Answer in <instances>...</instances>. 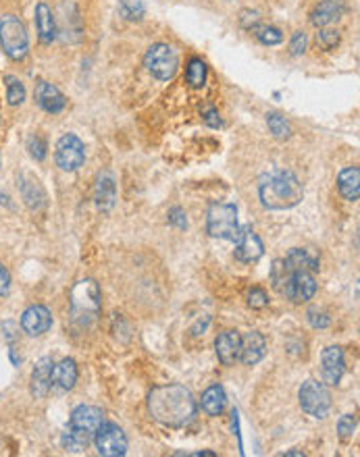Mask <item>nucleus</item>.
<instances>
[{
    "mask_svg": "<svg viewBox=\"0 0 360 457\" xmlns=\"http://www.w3.org/2000/svg\"><path fill=\"white\" fill-rule=\"evenodd\" d=\"M196 399L183 384H161L148 395L152 420L167 428H185L196 420Z\"/></svg>",
    "mask_w": 360,
    "mask_h": 457,
    "instance_id": "f257e3e1",
    "label": "nucleus"
},
{
    "mask_svg": "<svg viewBox=\"0 0 360 457\" xmlns=\"http://www.w3.org/2000/svg\"><path fill=\"white\" fill-rule=\"evenodd\" d=\"M261 204L269 210H289L304 198L302 183L289 171H273L259 181Z\"/></svg>",
    "mask_w": 360,
    "mask_h": 457,
    "instance_id": "f03ea898",
    "label": "nucleus"
},
{
    "mask_svg": "<svg viewBox=\"0 0 360 457\" xmlns=\"http://www.w3.org/2000/svg\"><path fill=\"white\" fill-rule=\"evenodd\" d=\"M71 320L80 328H90L100 316V287L94 279H84L71 289Z\"/></svg>",
    "mask_w": 360,
    "mask_h": 457,
    "instance_id": "7ed1b4c3",
    "label": "nucleus"
},
{
    "mask_svg": "<svg viewBox=\"0 0 360 457\" xmlns=\"http://www.w3.org/2000/svg\"><path fill=\"white\" fill-rule=\"evenodd\" d=\"M0 46L10 61H23L29 52V36L23 21L6 13L0 17Z\"/></svg>",
    "mask_w": 360,
    "mask_h": 457,
    "instance_id": "20e7f679",
    "label": "nucleus"
},
{
    "mask_svg": "<svg viewBox=\"0 0 360 457\" xmlns=\"http://www.w3.org/2000/svg\"><path fill=\"white\" fill-rule=\"evenodd\" d=\"M206 231L215 239L236 241L240 237L238 208L233 204H213L206 215Z\"/></svg>",
    "mask_w": 360,
    "mask_h": 457,
    "instance_id": "39448f33",
    "label": "nucleus"
},
{
    "mask_svg": "<svg viewBox=\"0 0 360 457\" xmlns=\"http://www.w3.org/2000/svg\"><path fill=\"white\" fill-rule=\"evenodd\" d=\"M144 67L159 81H169L180 69V57L169 44H152L144 57Z\"/></svg>",
    "mask_w": 360,
    "mask_h": 457,
    "instance_id": "423d86ee",
    "label": "nucleus"
},
{
    "mask_svg": "<svg viewBox=\"0 0 360 457\" xmlns=\"http://www.w3.org/2000/svg\"><path fill=\"white\" fill-rule=\"evenodd\" d=\"M300 407L312 418H325L331 409V393L325 382L308 379L298 391Z\"/></svg>",
    "mask_w": 360,
    "mask_h": 457,
    "instance_id": "0eeeda50",
    "label": "nucleus"
},
{
    "mask_svg": "<svg viewBox=\"0 0 360 457\" xmlns=\"http://www.w3.org/2000/svg\"><path fill=\"white\" fill-rule=\"evenodd\" d=\"M279 293L285 296L291 304H304L315 298L317 293V279L315 273L306 270H287Z\"/></svg>",
    "mask_w": 360,
    "mask_h": 457,
    "instance_id": "6e6552de",
    "label": "nucleus"
},
{
    "mask_svg": "<svg viewBox=\"0 0 360 457\" xmlns=\"http://www.w3.org/2000/svg\"><path fill=\"white\" fill-rule=\"evenodd\" d=\"M55 160L57 166L65 173L78 171L86 162V146L75 133H65L59 138L55 146Z\"/></svg>",
    "mask_w": 360,
    "mask_h": 457,
    "instance_id": "1a4fd4ad",
    "label": "nucleus"
},
{
    "mask_svg": "<svg viewBox=\"0 0 360 457\" xmlns=\"http://www.w3.org/2000/svg\"><path fill=\"white\" fill-rule=\"evenodd\" d=\"M96 451L104 457H121L127 454V437L121 426L113 422H102L94 435Z\"/></svg>",
    "mask_w": 360,
    "mask_h": 457,
    "instance_id": "9d476101",
    "label": "nucleus"
},
{
    "mask_svg": "<svg viewBox=\"0 0 360 457\" xmlns=\"http://www.w3.org/2000/svg\"><path fill=\"white\" fill-rule=\"evenodd\" d=\"M50 326H52V314L46 305H29L21 314V328L29 337H40V335L48 333Z\"/></svg>",
    "mask_w": 360,
    "mask_h": 457,
    "instance_id": "9b49d317",
    "label": "nucleus"
},
{
    "mask_svg": "<svg viewBox=\"0 0 360 457\" xmlns=\"http://www.w3.org/2000/svg\"><path fill=\"white\" fill-rule=\"evenodd\" d=\"M102 409L100 407H94V405H78L73 412H71V418H69V428L71 430H78L82 435H88L94 437L96 430L100 428L102 424Z\"/></svg>",
    "mask_w": 360,
    "mask_h": 457,
    "instance_id": "f8f14e48",
    "label": "nucleus"
},
{
    "mask_svg": "<svg viewBox=\"0 0 360 457\" xmlns=\"http://www.w3.org/2000/svg\"><path fill=\"white\" fill-rule=\"evenodd\" d=\"M263 252H265V245L252 228L246 227L244 231H240V237L236 239V252H233L236 260L244 264H252L263 256Z\"/></svg>",
    "mask_w": 360,
    "mask_h": 457,
    "instance_id": "ddd939ff",
    "label": "nucleus"
},
{
    "mask_svg": "<svg viewBox=\"0 0 360 457\" xmlns=\"http://www.w3.org/2000/svg\"><path fill=\"white\" fill-rule=\"evenodd\" d=\"M240 349H242V335L238 331H223L215 341L217 358L225 366H236V362H240Z\"/></svg>",
    "mask_w": 360,
    "mask_h": 457,
    "instance_id": "4468645a",
    "label": "nucleus"
},
{
    "mask_svg": "<svg viewBox=\"0 0 360 457\" xmlns=\"http://www.w3.org/2000/svg\"><path fill=\"white\" fill-rule=\"evenodd\" d=\"M321 372L325 384H338L342 381L346 372V362H344V351L338 345H331L323 351L321 356Z\"/></svg>",
    "mask_w": 360,
    "mask_h": 457,
    "instance_id": "2eb2a0df",
    "label": "nucleus"
},
{
    "mask_svg": "<svg viewBox=\"0 0 360 457\" xmlns=\"http://www.w3.org/2000/svg\"><path fill=\"white\" fill-rule=\"evenodd\" d=\"M36 102H38V106L42 110H46L50 115H59L67 106L65 94L57 85H52L48 81H38V85H36Z\"/></svg>",
    "mask_w": 360,
    "mask_h": 457,
    "instance_id": "dca6fc26",
    "label": "nucleus"
},
{
    "mask_svg": "<svg viewBox=\"0 0 360 457\" xmlns=\"http://www.w3.org/2000/svg\"><path fill=\"white\" fill-rule=\"evenodd\" d=\"M52 370H55V362L52 358H40L31 370V382H29V391L34 395V399H44L52 386Z\"/></svg>",
    "mask_w": 360,
    "mask_h": 457,
    "instance_id": "f3484780",
    "label": "nucleus"
},
{
    "mask_svg": "<svg viewBox=\"0 0 360 457\" xmlns=\"http://www.w3.org/2000/svg\"><path fill=\"white\" fill-rule=\"evenodd\" d=\"M344 10H346L344 0H321L310 13V23L315 27H319V29L329 27V25H333V23H338L342 19Z\"/></svg>",
    "mask_w": 360,
    "mask_h": 457,
    "instance_id": "a211bd4d",
    "label": "nucleus"
},
{
    "mask_svg": "<svg viewBox=\"0 0 360 457\" xmlns=\"http://www.w3.org/2000/svg\"><path fill=\"white\" fill-rule=\"evenodd\" d=\"M265 349H267V341H265V337H263L259 331H248V333L242 337L240 360H242L246 366H254V364H259V362L263 360Z\"/></svg>",
    "mask_w": 360,
    "mask_h": 457,
    "instance_id": "6ab92c4d",
    "label": "nucleus"
},
{
    "mask_svg": "<svg viewBox=\"0 0 360 457\" xmlns=\"http://www.w3.org/2000/svg\"><path fill=\"white\" fill-rule=\"evenodd\" d=\"M34 19H36V29H38L40 42L52 44L57 40V21H55L52 8L46 2H38L36 10H34Z\"/></svg>",
    "mask_w": 360,
    "mask_h": 457,
    "instance_id": "aec40b11",
    "label": "nucleus"
},
{
    "mask_svg": "<svg viewBox=\"0 0 360 457\" xmlns=\"http://www.w3.org/2000/svg\"><path fill=\"white\" fill-rule=\"evenodd\" d=\"M117 200V185L110 173H100L94 185V202L98 206V210L108 212L115 206Z\"/></svg>",
    "mask_w": 360,
    "mask_h": 457,
    "instance_id": "412c9836",
    "label": "nucleus"
},
{
    "mask_svg": "<svg viewBox=\"0 0 360 457\" xmlns=\"http://www.w3.org/2000/svg\"><path fill=\"white\" fill-rule=\"evenodd\" d=\"M19 183H21L19 187H21V198H23L25 206L34 212H40L46 206V191H44L42 183L31 175H23Z\"/></svg>",
    "mask_w": 360,
    "mask_h": 457,
    "instance_id": "4be33fe9",
    "label": "nucleus"
},
{
    "mask_svg": "<svg viewBox=\"0 0 360 457\" xmlns=\"http://www.w3.org/2000/svg\"><path fill=\"white\" fill-rule=\"evenodd\" d=\"M283 264L287 270H306V273H319V256L312 249L306 247H294L285 258Z\"/></svg>",
    "mask_w": 360,
    "mask_h": 457,
    "instance_id": "5701e85b",
    "label": "nucleus"
},
{
    "mask_svg": "<svg viewBox=\"0 0 360 457\" xmlns=\"http://www.w3.org/2000/svg\"><path fill=\"white\" fill-rule=\"evenodd\" d=\"M78 382V364L71 358H65L61 364L55 366L52 370V386L57 391H71Z\"/></svg>",
    "mask_w": 360,
    "mask_h": 457,
    "instance_id": "b1692460",
    "label": "nucleus"
},
{
    "mask_svg": "<svg viewBox=\"0 0 360 457\" xmlns=\"http://www.w3.org/2000/svg\"><path fill=\"white\" fill-rule=\"evenodd\" d=\"M338 189L348 202H357L360 196V171L357 166H348L338 175Z\"/></svg>",
    "mask_w": 360,
    "mask_h": 457,
    "instance_id": "393cba45",
    "label": "nucleus"
},
{
    "mask_svg": "<svg viewBox=\"0 0 360 457\" xmlns=\"http://www.w3.org/2000/svg\"><path fill=\"white\" fill-rule=\"evenodd\" d=\"M225 403H227V397H225V391L221 384H213L202 393L200 405H202L206 416H221L225 409Z\"/></svg>",
    "mask_w": 360,
    "mask_h": 457,
    "instance_id": "a878e982",
    "label": "nucleus"
},
{
    "mask_svg": "<svg viewBox=\"0 0 360 457\" xmlns=\"http://www.w3.org/2000/svg\"><path fill=\"white\" fill-rule=\"evenodd\" d=\"M4 85H6V102L10 106H21L25 102V85L19 77L6 75L4 77Z\"/></svg>",
    "mask_w": 360,
    "mask_h": 457,
    "instance_id": "bb28decb",
    "label": "nucleus"
},
{
    "mask_svg": "<svg viewBox=\"0 0 360 457\" xmlns=\"http://www.w3.org/2000/svg\"><path fill=\"white\" fill-rule=\"evenodd\" d=\"M250 31H252V34L257 36V40H259L261 44H265V46H277V44L283 42V34H281L277 27H273V25H263V23H259V25H254Z\"/></svg>",
    "mask_w": 360,
    "mask_h": 457,
    "instance_id": "cd10ccee",
    "label": "nucleus"
},
{
    "mask_svg": "<svg viewBox=\"0 0 360 457\" xmlns=\"http://www.w3.org/2000/svg\"><path fill=\"white\" fill-rule=\"evenodd\" d=\"M185 79H187L189 87H202L206 83V63L202 59H192L187 63Z\"/></svg>",
    "mask_w": 360,
    "mask_h": 457,
    "instance_id": "c85d7f7f",
    "label": "nucleus"
},
{
    "mask_svg": "<svg viewBox=\"0 0 360 457\" xmlns=\"http://www.w3.org/2000/svg\"><path fill=\"white\" fill-rule=\"evenodd\" d=\"M92 437L88 435H82V433H78V430H67V433H63V439H61V443H63V447L67 449V451H73V454H80V451H84L86 447H88V443H90Z\"/></svg>",
    "mask_w": 360,
    "mask_h": 457,
    "instance_id": "c756f323",
    "label": "nucleus"
},
{
    "mask_svg": "<svg viewBox=\"0 0 360 457\" xmlns=\"http://www.w3.org/2000/svg\"><path fill=\"white\" fill-rule=\"evenodd\" d=\"M267 125H269L271 133L277 138V140H287L289 133H291V127L287 123V119L279 113H269L267 115Z\"/></svg>",
    "mask_w": 360,
    "mask_h": 457,
    "instance_id": "7c9ffc66",
    "label": "nucleus"
},
{
    "mask_svg": "<svg viewBox=\"0 0 360 457\" xmlns=\"http://www.w3.org/2000/svg\"><path fill=\"white\" fill-rule=\"evenodd\" d=\"M119 13L129 21H140L146 13L144 0H119Z\"/></svg>",
    "mask_w": 360,
    "mask_h": 457,
    "instance_id": "2f4dec72",
    "label": "nucleus"
},
{
    "mask_svg": "<svg viewBox=\"0 0 360 457\" xmlns=\"http://www.w3.org/2000/svg\"><path fill=\"white\" fill-rule=\"evenodd\" d=\"M317 44L323 50H331L340 44V31L338 29H329V27H321V31L317 34Z\"/></svg>",
    "mask_w": 360,
    "mask_h": 457,
    "instance_id": "473e14b6",
    "label": "nucleus"
},
{
    "mask_svg": "<svg viewBox=\"0 0 360 457\" xmlns=\"http://www.w3.org/2000/svg\"><path fill=\"white\" fill-rule=\"evenodd\" d=\"M354 430H357V418H354L352 414H346V416H342V418H340V422H338V433H340V439H342V441H348V439H352Z\"/></svg>",
    "mask_w": 360,
    "mask_h": 457,
    "instance_id": "72a5a7b5",
    "label": "nucleus"
},
{
    "mask_svg": "<svg viewBox=\"0 0 360 457\" xmlns=\"http://www.w3.org/2000/svg\"><path fill=\"white\" fill-rule=\"evenodd\" d=\"M27 150H29V156L38 162H42L46 158V142L42 140V136H31L29 142H27Z\"/></svg>",
    "mask_w": 360,
    "mask_h": 457,
    "instance_id": "f704fd0d",
    "label": "nucleus"
},
{
    "mask_svg": "<svg viewBox=\"0 0 360 457\" xmlns=\"http://www.w3.org/2000/svg\"><path fill=\"white\" fill-rule=\"evenodd\" d=\"M306 44H308V38L302 29L294 31L291 34V40H289V55L291 57H300L306 52Z\"/></svg>",
    "mask_w": 360,
    "mask_h": 457,
    "instance_id": "c9c22d12",
    "label": "nucleus"
},
{
    "mask_svg": "<svg viewBox=\"0 0 360 457\" xmlns=\"http://www.w3.org/2000/svg\"><path fill=\"white\" fill-rule=\"evenodd\" d=\"M306 318H308V322H310L312 328H327V326L331 324V318H329L323 310H319V307H310L308 314H306Z\"/></svg>",
    "mask_w": 360,
    "mask_h": 457,
    "instance_id": "e433bc0d",
    "label": "nucleus"
},
{
    "mask_svg": "<svg viewBox=\"0 0 360 457\" xmlns=\"http://www.w3.org/2000/svg\"><path fill=\"white\" fill-rule=\"evenodd\" d=\"M248 305L252 307V310H263V307H267L269 305V298H267V293L263 291V289H250L248 291Z\"/></svg>",
    "mask_w": 360,
    "mask_h": 457,
    "instance_id": "4c0bfd02",
    "label": "nucleus"
},
{
    "mask_svg": "<svg viewBox=\"0 0 360 457\" xmlns=\"http://www.w3.org/2000/svg\"><path fill=\"white\" fill-rule=\"evenodd\" d=\"M202 119H204V123H206L208 127H213V129H219V127L223 125V121H221V117H219V113H217L215 106H206V108L202 110Z\"/></svg>",
    "mask_w": 360,
    "mask_h": 457,
    "instance_id": "58836bf2",
    "label": "nucleus"
},
{
    "mask_svg": "<svg viewBox=\"0 0 360 457\" xmlns=\"http://www.w3.org/2000/svg\"><path fill=\"white\" fill-rule=\"evenodd\" d=\"M169 223L175 225L178 228L187 227V219H185V212L181 208H171L169 210Z\"/></svg>",
    "mask_w": 360,
    "mask_h": 457,
    "instance_id": "ea45409f",
    "label": "nucleus"
},
{
    "mask_svg": "<svg viewBox=\"0 0 360 457\" xmlns=\"http://www.w3.org/2000/svg\"><path fill=\"white\" fill-rule=\"evenodd\" d=\"M240 23H242L246 29H252L254 25H259V23H261V19H259V13L244 10V13H242V17H240Z\"/></svg>",
    "mask_w": 360,
    "mask_h": 457,
    "instance_id": "a19ab883",
    "label": "nucleus"
},
{
    "mask_svg": "<svg viewBox=\"0 0 360 457\" xmlns=\"http://www.w3.org/2000/svg\"><path fill=\"white\" fill-rule=\"evenodd\" d=\"M8 291H10V275H8V270L0 264V298L8 296Z\"/></svg>",
    "mask_w": 360,
    "mask_h": 457,
    "instance_id": "79ce46f5",
    "label": "nucleus"
},
{
    "mask_svg": "<svg viewBox=\"0 0 360 457\" xmlns=\"http://www.w3.org/2000/svg\"><path fill=\"white\" fill-rule=\"evenodd\" d=\"M2 331H4V337H6L8 343H13V341L17 339V335H15V324H13V322H4V324H2Z\"/></svg>",
    "mask_w": 360,
    "mask_h": 457,
    "instance_id": "37998d69",
    "label": "nucleus"
},
{
    "mask_svg": "<svg viewBox=\"0 0 360 457\" xmlns=\"http://www.w3.org/2000/svg\"><path fill=\"white\" fill-rule=\"evenodd\" d=\"M283 457H304V454L302 451H285Z\"/></svg>",
    "mask_w": 360,
    "mask_h": 457,
    "instance_id": "c03bdc74",
    "label": "nucleus"
}]
</instances>
